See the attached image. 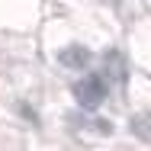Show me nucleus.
<instances>
[{"label":"nucleus","instance_id":"1","mask_svg":"<svg viewBox=\"0 0 151 151\" xmlns=\"http://www.w3.org/2000/svg\"><path fill=\"white\" fill-rule=\"evenodd\" d=\"M77 100H81V106H87V109H96L100 103H103V96H106V87H103V81L100 77H87V81H81L77 87Z\"/></svg>","mask_w":151,"mask_h":151},{"label":"nucleus","instance_id":"2","mask_svg":"<svg viewBox=\"0 0 151 151\" xmlns=\"http://www.w3.org/2000/svg\"><path fill=\"white\" fill-rule=\"evenodd\" d=\"M58 58H61V64H68V68H84V64L90 61V52H87L84 45H68Z\"/></svg>","mask_w":151,"mask_h":151},{"label":"nucleus","instance_id":"3","mask_svg":"<svg viewBox=\"0 0 151 151\" xmlns=\"http://www.w3.org/2000/svg\"><path fill=\"white\" fill-rule=\"evenodd\" d=\"M132 132H135L138 138L151 142V113H138V116H132Z\"/></svg>","mask_w":151,"mask_h":151}]
</instances>
